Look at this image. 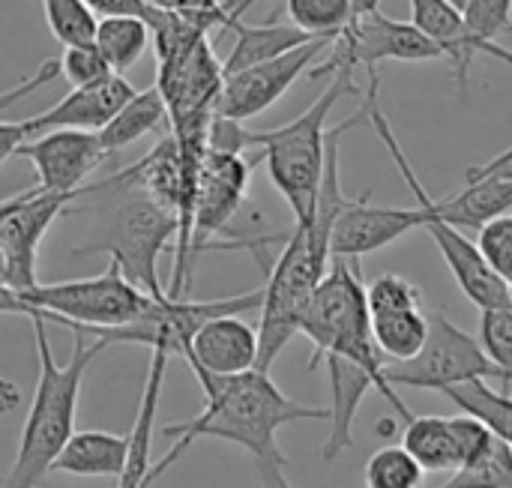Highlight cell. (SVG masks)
<instances>
[{
    "label": "cell",
    "instance_id": "cell-24",
    "mask_svg": "<svg viewBox=\"0 0 512 488\" xmlns=\"http://www.w3.org/2000/svg\"><path fill=\"white\" fill-rule=\"evenodd\" d=\"M402 447L426 468V471H459L462 453L453 417H414L405 423Z\"/></svg>",
    "mask_w": 512,
    "mask_h": 488
},
{
    "label": "cell",
    "instance_id": "cell-45",
    "mask_svg": "<svg viewBox=\"0 0 512 488\" xmlns=\"http://www.w3.org/2000/svg\"><path fill=\"white\" fill-rule=\"evenodd\" d=\"M507 288H510V300H512V279H507Z\"/></svg>",
    "mask_w": 512,
    "mask_h": 488
},
{
    "label": "cell",
    "instance_id": "cell-10",
    "mask_svg": "<svg viewBox=\"0 0 512 488\" xmlns=\"http://www.w3.org/2000/svg\"><path fill=\"white\" fill-rule=\"evenodd\" d=\"M387 378L393 387L435 390L444 393L450 387L477 381V378H501L495 363L489 360L480 339L456 327L444 312L429 315V339L414 360L390 363Z\"/></svg>",
    "mask_w": 512,
    "mask_h": 488
},
{
    "label": "cell",
    "instance_id": "cell-16",
    "mask_svg": "<svg viewBox=\"0 0 512 488\" xmlns=\"http://www.w3.org/2000/svg\"><path fill=\"white\" fill-rule=\"evenodd\" d=\"M426 210L417 207H375L366 192L357 201H348L336 228H333V258L360 261L384 246H393L411 231L426 228Z\"/></svg>",
    "mask_w": 512,
    "mask_h": 488
},
{
    "label": "cell",
    "instance_id": "cell-7",
    "mask_svg": "<svg viewBox=\"0 0 512 488\" xmlns=\"http://www.w3.org/2000/svg\"><path fill=\"white\" fill-rule=\"evenodd\" d=\"M360 111H363L366 120L372 123L375 135L384 141L387 153L393 156V162H396L402 180L408 183V189L414 192L417 204L426 210L429 219H426V228H423V231L438 243V252H441V258L447 261V267H450L456 285L462 288V294H465L480 312H489V309H512L507 282L492 270V264L486 261V255L480 252V246H477L474 240H468V237L462 234V228L450 225L447 219H441V216L435 213L432 195H429L426 186L420 183V177H417V171H414L408 153L402 150V144H399L393 126H390V120H387L381 102H378V69L369 72V87H366V93H363V108H360Z\"/></svg>",
    "mask_w": 512,
    "mask_h": 488
},
{
    "label": "cell",
    "instance_id": "cell-36",
    "mask_svg": "<svg viewBox=\"0 0 512 488\" xmlns=\"http://www.w3.org/2000/svg\"><path fill=\"white\" fill-rule=\"evenodd\" d=\"M477 246L504 282L512 279V216H498L486 222L480 228Z\"/></svg>",
    "mask_w": 512,
    "mask_h": 488
},
{
    "label": "cell",
    "instance_id": "cell-2",
    "mask_svg": "<svg viewBox=\"0 0 512 488\" xmlns=\"http://www.w3.org/2000/svg\"><path fill=\"white\" fill-rule=\"evenodd\" d=\"M363 117L354 114L342 126L330 132V156H327V174L321 183L318 207L312 222L294 225L279 258L270 267L267 285H264V306H261V360L258 369L270 372L282 348L300 333L303 315L324 282V276L333 267V228L348 207L351 198L342 192L339 177V138L357 126Z\"/></svg>",
    "mask_w": 512,
    "mask_h": 488
},
{
    "label": "cell",
    "instance_id": "cell-19",
    "mask_svg": "<svg viewBox=\"0 0 512 488\" xmlns=\"http://www.w3.org/2000/svg\"><path fill=\"white\" fill-rule=\"evenodd\" d=\"M324 363H327V375H330L333 408H330V435L324 441L321 459L336 462L339 456H345L354 447V420L363 405V396L375 387V378L339 354H330Z\"/></svg>",
    "mask_w": 512,
    "mask_h": 488
},
{
    "label": "cell",
    "instance_id": "cell-14",
    "mask_svg": "<svg viewBox=\"0 0 512 488\" xmlns=\"http://www.w3.org/2000/svg\"><path fill=\"white\" fill-rule=\"evenodd\" d=\"M252 177V162L243 153H216L207 150L198 171L195 192V228H192V261L201 252L219 249V234L228 231L234 216L246 201Z\"/></svg>",
    "mask_w": 512,
    "mask_h": 488
},
{
    "label": "cell",
    "instance_id": "cell-28",
    "mask_svg": "<svg viewBox=\"0 0 512 488\" xmlns=\"http://www.w3.org/2000/svg\"><path fill=\"white\" fill-rule=\"evenodd\" d=\"M45 24L51 36L63 45H93L99 30V15L84 0H42Z\"/></svg>",
    "mask_w": 512,
    "mask_h": 488
},
{
    "label": "cell",
    "instance_id": "cell-13",
    "mask_svg": "<svg viewBox=\"0 0 512 488\" xmlns=\"http://www.w3.org/2000/svg\"><path fill=\"white\" fill-rule=\"evenodd\" d=\"M333 36H318L276 60H267V63H258V66H249L237 75H228L225 78V87H222V96H219V114L231 117V120H252L258 114H264L267 108H273L285 93L288 87L309 72V66H315V60L333 48Z\"/></svg>",
    "mask_w": 512,
    "mask_h": 488
},
{
    "label": "cell",
    "instance_id": "cell-23",
    "mask_svg": "<svg viewBox=\"0 0 512 488\" xmlns=\"http://www.w3.org/2000/svg\"><path fill=\"white\" fill-rule=\"evenodd\" d=\"M165 123H171V111H168V102H165L162 90L153 84L147 90H138L114 114V120L99 132V138H102V147L108 150V156H114L117 150L141 141L144 135H153Z\"/></svg>",
    "mask_w": 512,
    "mask_h": 488
},
{
    "label": "cell",
    "instance_id": "cell-35",
    "mask_svg": "<svg viewBox=\"0 0 512 488\" xmlns=\"http://www.w3.org/2000/svg\"><path fill=\"white\" fill-rule=\"evenodd\" d=\"M60 75L72 87H84V84L108 78L111 66L105 63L96 45H72V48H63L60 54Z\"/></svg>",
    "mask_w": 512,
    "mask_h": 488
},
{
    "label": "cell",
    "instance_id": "cell-1",
    "mask_svg": "<svg viewBox=\"0 0 512 488\" xmlns=\"http://www.w3.org/2000/svg\"><path fill=\"white\" fill-rule=\"evenodd\" d=\"M195 378L204 390V411L192 420H180L162 429L165 438H174V447L153 465L150 483L162 477L201 438H219L243 447L255 462H273L285 459L276 444L279 429L303 420H330V408L300 405L276 387L270 372L261 369L240 375L195 372Z\"/></svg>",
    "mask_w": 512,
    "mask_h": 488
},
{
    "label": "cell",
    "instance_id": "cell-15",
    "mask_svg": "<svg viewBox=\"0 0 512 488\" xmlns=\"http://www.w3.org/2000/svg\"><path fill=\"white\" fill-rule=\"evenodd\" d=\"M15 156L27 159L36 171V186L45 192H78L84 180L108 159L99 132L51 129L21 144Z\"/></svg>",
    "mask_w": 512,
    "mask_h": 488
},
{
    "label": "cell",
    "instance_id": "cell-22",
    "mask_svg": "<svg viewBox=\"0 0 512 488\" xmlns=\"http://www.w3.org/2000/svg\"><path fill=\"white\" fill-rule=\"evenodd\" d=\"M432 207L441 219L456 228H483L498 216H510L512 183L507 180H474L462 192L447 198H432Z\"/></svg>",
    "mask_w": 512,
    "mask_h": 488
},
{
    "label": "cell",
    "instance_id": "cell-31",
    "mask_svg": "<svg viewBox=\"0 0 512 488\" xmlns=\"http://www.w3.org/2000/svg\"><path fill=\"white\" fill-rule=\"evenodd\" d=\"M291 24L312 36H339L354 18V0H288Z\"/></svg>",
    "mask_w": 512,
    "mask_h": 488
},
{
    "label": "cell",
    "instance_id": "cell-29",
    "mask_svg": "<svg viewBox=\"0 0 512 488\" xmlns=\"http://www.w3.org/2000/svg\"><path fill=\"white\" fill-rule=\"evenodd\" d=\"M426 468L399 444L381 447L366 462V488H423Z\"/></svg>",
    "mask_w": 512,
    "mask_h": 488
},
{
    "label": "cell",
    "instance_id": "cell-44",
    "mask_svg": "<svg viewBox=\"0 0 512 488\" xmlns=\"http://www.w3.org/2000/svg\"><path fill=\"white\" fill-rule=\"evenodd\" d=\"M450 3H453V6H459V9H462V12H465V6H468V3H471V0H450Z\"/></svg>",
    "mask_w": 512,
    "mask_h": 488
},
{
    "label": "cell",
    "instance_id": "cell-30",
    "mask_svg": "<svg viewBox=\"0 0 512 488\" xmlns=\"http://www.w3.org/2000/svg\"><path fill=\"white\" fill-rule=\"evenodd\" d=\"M465 21L492 57L512 63V51L501 45V36L512 33V0H471L465 6Z\"/></svg>",
    "mask_w": 512,
    "mask_h": 488
},
{
    "label": "cell",
    "instance_id": "cell-4",
    "mask_svg": "<svg viewBox=\"0 0 512 488\" xmlns=\"http://www.w3.org/2000/svg\"><path fill=\"white\" fill-rule=\"evenodd\" d=\"M33 324V339H36V360H39V375H36V390L33 402L21 429V444L15 453V462L3 480V488H36L57 465L60 453L75 435V414H78V399H81V384L90 369V363L111 348V342L93 336V342L84 339V333L75 330V348L63 366H57L51 345H48V330L42 318H30Z\"/></svg>",
    "mask_w": 512,
    "mask_h": 488
},
{
    "label": "cell",
    "instance_id": "cell-42",
    "mask_svg": "<svg viewBox=\"0 0 512 488\" xmlns=\"http://www.w3.org/2000/svg\"><path fill=\"white\" fill-rule=\"evenodd\" d=\"M255 3H258V0H228L231 21H240V18H243V12H249ZM279 3H285V6H288V0H279ZM228 27H231V24H228Z\"/></svg>",
    "mask_w": 512,
    "mask_h": 488
},
{
    "label": "cell",
    "instance_id": "cell-40",
    "mask_svg": "<svg viewBox=\"0 0 512 488\" xmlns=\"http://www.w3.org/2000/svg\"><path fill=\"white\" fill-rule=\"evenodd\" d=\"M474 180H507V183H512V147L498 153L495 159L483 162V165H474L468 171V183H474Z\"/></svg>",
    "mask_w": 512,
    "mask_h": 488
},
{
    "label": "cell",
    "instance_id": "cell-25",
    "mask_svg": "<svg viewBox=\"0 0 512 488\" xmlns=\"http://www.w3.org/2000/svg\"><path fill=\"white\" fill-rule=\"evenodd\" d=\"M93 45L99 48V54L105 57L111 72L123 75L153 45L150 24L144 18H135V15L99 18V30H96V42Z\"/></svg>",
    "mask_w": 512,
    "mask_h": 488
},
{
    "label": "cell",
    "instance_id": "cell-37",
    "mask_svg": "<svg viewBox=\"0 0 512 488\" xmlns=\"http://www.w3.org/2000/svg\"><path fill=\"white\" fill-rule=\"evenodd\" d=\"M156 6L177 12L195 24H201L207 33L213 30H228L231 24V12H228V0H153Z\"/></svg>",
    "mask_w": 512,
    "mask_h": 488
},
{
    "label": "cell",
    "instance_id": "cell-27",
    "mask_svg": "<svg viewBox=\"0 0 512 488\" xmlns=\"http://www.w3.org/2000/svg\"><path fill=\"white\" fill-rule=\"evenodd\" d=\"M372 330H375L381 351L393 363H405L423 351V345L429 339V315L423 309L372 315Z\"/></svg>",
    "mask_w": 512,
    "mask_h": 488
},
{
    "label": "cell",
    "instance_id": "cell-26",
    "mask_svg": "<svg viewBox=\"0 0 512 488\" xmlns=\"http://www.w3.org/2000/svg\"><path fill=\"white\" fill-rule=\"evenodd\" d=\"M441 396L453 399L465 414L477 417L495 438L507 441L512 447V396L510 393H498L489 387L486 378H477V381H468V384H459V387H450L444 390Z\"/></svg>",
    "mask_w": 512,
    "mask_h": 488
},
{
    "label": "cell",
    "instance_id": "cell-21",
    "mask_svg": "<svg viewBox=\"0 0 512 488\" xmlns=\"http://www.w3.org/2000/svg\"><path fill=\"white\" fill-rule=\"evenodd\" d=\"M234 30V45L225 57V78L228 75H237L249 66H258V63H267V60H276L318 36L300 30L297 24H279V21H264V24H243V21H231Z\"/></svg>",
    "mask_w": 512,
    "mask_h": 488
},
{
    "label": "cell",
    "instance_id": "cell-39",
    "mask_svg": "<svg viewBox=\"0 0 512 488\" xmlns=\"http://www.w3.org/2000/svg\"><path fill=\"white\" fill-rule=\"evenodd\" d=\"M57 75H60V57H57V60H45V63L36 69V75L24 78V84H18V87H12V90H6V93H3L0 108H9L15 99H21L24 93H30V90H36V87H42L45 81H51V78H57Z\"/></svg>",
    "mask_w": 512,
    "mask_h": 488
},
{
    "label": "cell",
    "instance_id": "cell-32",
    "mask_svg": "<svg viewBox=\"0 0 512 488\" xmlns=\"http://www.w3.org/2000/svg\"><path fill=\"white\" fill-rule=\"evenodd\" d=\"M441 488H512V447L495 438L486 456L456 471L453 480Z\"/></svg>",
    "mask_w": 512,
    "mask_h": 488
},
{
    "label": "cell",
    "instance_id": "cell-20",
    "mask_svg": "<svg viewBox=\"0 0 512 488\" xmlns=\"http://www.w3.org/2000/svg\"><path fill=\"white\" fill-rule=\"evenodd\" d=\"M132 456V435L111 432H75L66 450L60 453L54 471L69 477H111L120 480Z\"/></svg>",
    "mask_w": 512,
    "mask_h": 488
},
{
    "label": "cell",
    "instance_id": "cell-5",
    "mask_svg": "<svg viewBox=\"0 0 512 488\" xmlns=\"http://www.w3.org/2000/svg\"><path fill=\"white\" fill-rule=\"evenodd\" d=\"M366 90L357 87L354 75L342 72L330 78V87L294 120L252 132V147H261L267 174L279 195L288 201L294 213V225H306L315 216L321 183L327 174L330 156V132L327 117L345 96H360Z\"/></svg>",
    "mask_w": 512,
    "mask_h": 488
},
{
    "label": "cell",
    "instance_id": "cell-12",
    "mask_svg": "<svg viewBox=\"0 0 512 488\" xmlns=\"http://www.w3.org/2000/svg\"><path fill=\"white\" fill-rule=\"evenodd\" d=\"M138 90L117 72L102 81L72 87L60 102L48 111L33 114L27 120H3L0 123V162H9L15 150L51 129H81V132H102L114 114L135 96Z\"/></svg>",
    "mask_w": 512,
    "mask_h": 488
},
{
    "label": "cell",
    "instance_id": "cell-18",
    "mask_svg": "<svg viewBox=\"0 0 512 488\" xmlns=\"http://www.w3.org/2000/svg\"><path fill=\"white\" fill-rule=\"evenodd\" d=\"M411 3V24H417L429 39H435L444 57L453 66V78L459 93H468V72L477 54H489V48L471 33L465 12L450 0H408ZM492 57V54H489Z\"/></svg>",
    "mask_w": 512,
    "mask_h": 488
},
{
    "label": "cell",
    "instance_id": "cell-38",
    "mask_svg": "<svg viewBox=\"0 0 512 488\" xmlns=\"http://www.w3.org/2000/svg\"><path fill=\"white\" fill-rule=\"evenodd\" d=\"M99 18H117V15H135L147 21L150 0H84Z\"/></svg>",
    "mask_w": 512,
    "mask_h": 488
},
{
    "label": "cell",
    "instance_id": "cell-3",
    "mask_svg": "<svg viewBox=\"0 0 512 488\" xmlns=\"http://www.w3.org/2000/svg\"><path fill=\"white\" fill-rule=\"evenodd\" d=\"M69 213H93V234L72 255H111L132 285L150 297H168L159 258L180 237V219L141 186L132 165L81 186Z\"/></svg>",
    "mask_w": 512,
    "mask_h": 488
},
{
    "label": "cell",
    "instance_id": "cell-6",
    "mask_svg": "<svg viewBox=\"0 0 512 488\" xmlns=\"http://www.w3.org/2000/svg\"><path fill=\"white\" fill-rule=\"evenodd\" d=\"M150 300L153 297L132 285L114 261L105 273L90 279L39 282L27 291H0V309L6 315H36L48 324H63L90 336H105L108 330L132 324L144 315Z\"/></svg>",
    "mask_w": 512,
    "mask_h": 488
},
{
    "label": "cell",
    "instance_id": "cell-11",
    "mask_svg": "<svg viewBox=\"0 0 512 488\" xmlns=\"http://www.w3.org/2000/svg\"><path fill=\"white\" fill-rule=\"evenodd\" d=\"M78 192H45L39 186L18 192L0 204V285L3 291H27L36 282V255L48 228L75 204Z\"/></svg>",
    "mask_w": 512,
    "mask_h": 488
},
{
    "label": "cell",
    "instance_id": "cell-41",
    "mask_svg": "<svg viewBox=\"0 0 512 488\" xmlns=\"http://www.w3.org/2000/svg\"><path fill=\"white\" fill-rule=\"evenodd\" d=\"M258 465V480L261 488H294L285 477V459H273V462H255Z\"/></svg>",
    "mask_w": 512,
    "mask_h": 488
},
{
    "label": "cell",
    "instance_id": "cell-43",
    "mask_svg": "<svg viewBox=\"0 0 512 488\" xmlns=\"http://www.w3.org/2000/svg\"><path fill=\"white\" fill-rule=\"evenodd\" d=\"M375 9H378V0H354V18L366 15V12H375Z\"/></svg>",
    "mask_w": 512,
    "mask_h": 488
},
{
    "label": "cell",
    "instance_id": "cell-8",
    "mask_svg": "<svg viewBox=\"0 0 512 488\" xmlns=\"http://www.w3.org/2000/svg\"><path fill=\"white\" fill-rule=\"evenodd\" d=\"M264 306V288L240 294V297H222V300H177V297H153L141 318H135L126 327L108 330L105 342L111 345H144L150 354H168L183 357L189 354L192 339L198 330L216 318L225 315H246Z\"/></svg>",
    "mask_w": 512,
    "mask_h": 488
},
{
    "label": "cell",
    "instance_id": "cell-33",
    "mask_svg": "<svg viewBox=\"0 0 512 488\" xmlns=\"http://www.w3.org/2000/svg\"><path fill=\"white\" fill-rule=\"evenodd\" d=\"M480 342L504 384L512 387V309H489L480 318Z\"/></svg>",
    "mask_w": 512,
    "mask_h": 488
},
{
    "label": "cell",
    "instance_id": "cell-17",
    "mask_svg": "<svg viewBox=\"0 0 512 488\" xmlns=\"http://www.w3.org/2000/svg\"><path fill=\"white\" fill-rule=\"evenodd\" d=\"M258 360H261V330L246 324L240 315H225L204 324L186 354L192 372H207V375L252 372L258 369Z\"/></svg>",
    "mask_w": 512,
    "mask_h": 488
},
{
    "label": "cell",
    "instance_id": "cell-34",
    "mask_svg": "<svg viewBox=\"0 0 512 488\" xmlns=\"http://www.w3.org/2000/svg\"><path fill=\"white\" fill-rule=\"evenodd\" d=\"M369 312L372 315H387V312H408V309H423V294L414 282L396 273L378 276L369 288Z\"/></svg>",
    "mask_w": 512,
    "mask_h": 488
},
{
    "label": "cell",
    "instance_id": "cell-9",
    "mask_svg": "<svg viewBox=\"0 0 512 488\" xmlns=\"http://www.w3.org/2000/svg\"><path fill=\"white\" fill-rule=\"evenodd\" d=\"M444 51L435 39H429L417 24L396 21L384 15L381 9L351 18V24L336 36L330 57L315 63L309 69L312 78H333V75H354V69L375 72L384 60H402V63H423V60H441Z\"/></svg>",
    "mask_w": 512,
    "mask_h": 488
}]
</instances>
